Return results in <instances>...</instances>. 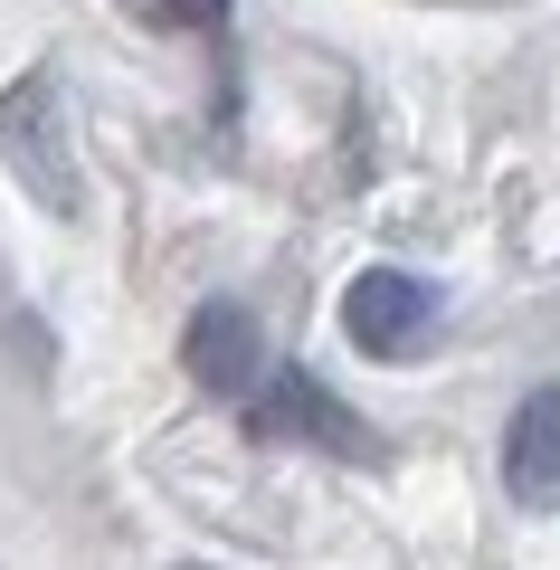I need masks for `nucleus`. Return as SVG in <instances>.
Instances as JSON below:
<instances>
[{"label": "nucleus", "instance_id": "1", "mask_svg": "<svg viewBox=\"0 0 560 570\" xmlns=\"http://www.w3.org/2000/svg\"><path fill=\"white\" fill-rule=\"evenodd\" d=\"M0 163L20 171V190L48 209V219H77L86 181H77V153H67V96L48 67H29L20 86H0Z\"/></svg>", "mask_w": 560, "mask_h": 570}, {"label": "nucleus", "instance_id": "2", "mask_svg": "<svg viewBox=\"0 0 560 570\" xmlns=\"http://www.w3.org/2000/svg\"><path fill=\"white\" fill-rule=\"evenodd\" d=\"M247 438H304V448H333L352 466H381V428L352 419L314 371H266V390L247 400Z\"/></svg>", "mask_w": 560, "mask_h": 570}, {"label": "nucleus", "instance_id": "3", "mask_svg": "<svg viewBox=\"0 0 560 570\" xmlns=\"http://www.w3.org/2000/svg\"><path fill=\"white\" fill-rule=\"evenodd\" d=\"M438 285L428 276H400V266H371V276L342 285V333H352L371 362H409V352H428V333H438Z\"/></svg>", "mask_w": 560, "mask_h": 570}, {"label": "nucleus", "instance_id": "4", "mask_svg": "<svg viewBox=\"0 0 560 570\" xmlns=\"http://www.w3.org/2000/svg\"><path fill=\"white\" fill-rule=\"evenodd\" d=\"M180 362H190V381L209 390V400H247V390H266V333L247 305H228V295H209L200 314H190V333H180Z\"/></svg>", "mask_w": 560, "mask_h": 570}, {"label": "nucleus", "instance_id": "5", "mask_svg": "<svg viewBox=\"0 0 560 570\" xmlns=\"http://www.w3.org/2000/svg\"><path fill=\"white\" fill-rule=\"evenodd\" d=\"M503 485H513L522 513H551L560 504V390H532L503 428Z\"/></svg>", "mask_w": 560, "mask_h": 570}, {"label": "nucleus", "instance_id": "6", "mask_svg": "<svg viewBox=\"0 0 560 570\" xmlns=\"http://www.w3.org/2000/svg\"><path fill=\"white\" fill-rule=\"evenodd\" d=\"M124 10H134L143 29H228V0H124Z\"/></svg>", "mask_w": 560, "mask_h": 570}]
</instances>
